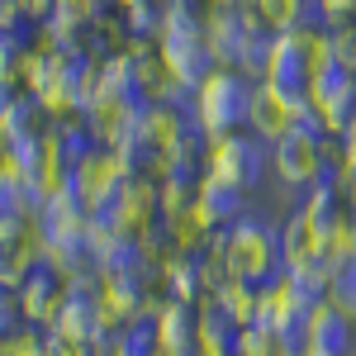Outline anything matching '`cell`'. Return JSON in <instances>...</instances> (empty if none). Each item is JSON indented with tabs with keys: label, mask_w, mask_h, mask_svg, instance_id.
<instances>
[{
	"label": "cell",
	"mask_w": 356,
	"mask_h": 356,
	"mask_svg": "<svg viewBox=\"0 0 356 356\" xmlns=\"http://www.w3.org/2000/svg\"><path fill=\"white\" fill-rule=\"evenodd\" d=\"M352 204H356V195H352Z\"/></svg>",
	"instance_id": "cell-27"
},
{
	"label": "cell",
	"mask_w": 356,
	"mask_h": 356,
	"mask_svg": "<svg viewBox=\"0 0 356 356\" xmlns=\"http://www.w3.org/2000/svg\"><path fill=\"white\" fill-rule=\"evenodd\" d=\"M171 5H186V10H204V0H162V10H171Z\"/></svg>",
	"instance_id": "cell-25"
},
{
	"label": "cell",
	"mask_w": 356,
	"mask_h": 356,
	"mask_svg": "<svg viewBox=\"0 0 356 356\" xmlns=\"http://www.w3.org/2000/svg\"><path fill=\"white\" fill-rule=\"evenodd\" d=\"M76 5H81L86 19H100V15H114L119 10V0H76Z\"/></svg>",
	"instance_id": "cell-24"
},
{
	"label": "cell",
	"mask_w": 356,
	"mask_h": 356,
	"mask_svg": "<svg viewBox=\"0 0 356 356\" xmlns=\"http://www.w3.org/2000/svg\"><path fill=\"white\" fill-rule=\"evenodd\" d=\"M223 252H228V271L233 280L247 285H271L285 271V247H280V228L243 214L233 228H223Z\"/></svg>",
	"instance_id": "cell-2"
},
{
	"label": "cell",
	"mask_w": 356,
	"mask_h": 356,
	"mask_svg": "<svg viewBox=\"0 0 356 356\" xmlns=\"http://www.w3.org/2000/svg\"><path fill=\"white\" fill-rule=\"evenodd\" d=\"M257 10V19L266 24V33H290V29H309L323 24L318 0H247Z\"/></svg>",
	"instance_id": "cell-16"
},
{
	"label": "cell",
	"mask_w": 356,
	"mask_h": 356,
	"mask_svg": "<svg viewBox=\"0 0 356 356\" xmlns=\"http://www.w3.org/2000/svg\"><path fill=\"white\" fill-rule=\"evenodd\" d=\"M238 323L223 314L219 304H200V337H195V356H233L238 352Z\"/></svg>",
	"instance_id": "cell-17"
},
{
	"label": "cell",
	"mask_w": 356,
	"mask_h": 356,
	"mask_svg": "<svg viewBox=\"0 0 356 356\" xmlns=\"http://www.w3.org/2000/svg\"><path fill=\"white\" fill-rule=\"evenodd\" d=\"M323 129V119L314 110V100H309V90H280L271 81H257L252 86V110H247V134H257L266 147L280 143L285 134H295V129Z\"/></svg>",
	"instance_id": "cell-4"
},
{
	"label": "cell",
	"mask_w": 356,
	"mask_h": 356,
	"mask_svg": "<svg viewBox=\"0 0 356 356\" xmlns=\"http://www.w3.org/2000/svg\"><path fill=\"white\" fill-rule=\"evenodd\" d=\"M129 5H143V0H119V10H129Z\"/></svg>",
	"instance_id": "cell-26"
},
{
	"label": "cell",
	"mask_w": 356,
	"mask_h": 356,
	"mask_svg": "<svg viewBox=\"0 0 356 356\" xmlns=\"http://www.w3.org/2000/svg\"><path fill=\"white\" fill-rule=\"evenodd\" d=\"M271 166V147L261 143L257 134H223V138H209V162H204V176H219L238 191H252L261 181V171Z\"/></svg>",
	"instance_id": "cell-7"
},
{
	"label": "cell",
	"mask_w": 356,
	"mask_h": 356,
	"mask_svg": "<svg viewBox=\"0 0 356 356\" xmlns=\"http://www.w3.org/2000/svg\"><path fill=\"white\" fill-rule=\"evenodd\" d=\"M356 352V318H347L342 309H332L328 300L309 314V356H352Z\"/></svg>",
	"instance_id": "cell-12"
},
{
	"label": "cell",
	"mask_w": 356,
	"mask_h": 356,
	"mask_svg": "<svg viewBox=\"0 0 356 356\" xmlns=\"http://www.w3.org/2000/svg\"><path fill=\"white\" fill-rule=\"evenodd\" d=\"M67 300H72V280H67V275H57L53 266L33 271L24 285H19V309H24V323H38V328H53Z\"/></svg>",
	"instance_id": "cell-11"
},
{
	"label": "cell",
	"mask_w": 356,
	"mask_h": 356,
	"mask_svg": "<svg viewBox=\"0 0 356 356\" xmlns=\"http://www.w3.org/2000/svg\"><path fill=\"white\" fill-rule=\"evenodd\" d=\"M157 328V347L162 356H195V337H200V309L181 300H166L152 318Z\"/></svg>",
	"instance_id": "cell-13"
},
{
	"label": "cell",
	"mask_w": 356,
	"mask_h": 356,
	"mask_svg": "<svg viewBox=\"0 0 356 356\" xmlns=\"http://www.w3.org/2000/svg\"><path fill=\"white\" fill-rule=\"evenodd\" d=\"M129 53H134V67H138V100L143 105H191V90L176 81L171 62L162 57V48L152 38H134Z\"/></svg>",
	"instance_id": "cell-9"
},
{
	"label": "cell",
	"mask_w": 356,
	"mask_h": 356,
	"mask_svg": "<svg viewBox=\"0 0 356 356\" xmlns=\"http://www.w3.org/2000/svg\"><path fill=\"white\" fill-rule=\"evenodd\" d=\"M152 43L162 48V57L176 72V81L186 86L191 95L219 72V62L209 53V38H204V10H186V5L162 10V24L152 33Z\"/></svg>",
	"instance_id": "cell-1"
},
{
	"label": "cell",
	"mask_w": 356,
	"mask_h": 356,
	"mask_svg": "<svg viewBox=\"0 0 356 356\" xmlns=\"http://www.w3.org/2000/svg\"><path fill=\"white\" fill-rule=\"evenodd\" d=\"M138 176V166L124 157V152H114V147H90L81 162L72 166V191L81 200L90 214H105L119 204V195L129 191V181Z\"/></svg>",
	"instance_id": "cell-6"
},
{
	"label": "cell",
	"mask_w": 356,
	"mask_h": 356,
	"mask_svg": "<svg viewBox=\"0 0 356 356\" xmlns=\"http://www.w3.org/2000/svg\"><path fill=\"white\" fill-rule=\"evenodd\" d=\"M0 356H53V332L38 323H19L0 337Z\"/></svg>",
	"instance_id": "cell-21"
},
{
	"label": "cell",
	"mask_w": 356,
	"mask_h": 356,
	"mask_svg": "<svg viewBox=\"0 0 356 356\" xmlns=\"http://www.w3.org/2000/svg\"><path fill=\"white\" fill-rule=\"evenodd\" d=\"M214 304H219V309L233 318V323H238V328H247V323H261V285L228 280L219 295H214Z\"/></svg>",
	"instance_id": "cell-19"
},
{
	"label": "cell",
	"mask_w": 356,
	"mask_h": 356,
	"mask_svg": "<svg viewBox=\"0 0 356 356\" xmlns=\"http://www.w3.org/2000/svg\"><path fill=\"white\" fill-rule=\"evenodd\" d=\"M105 356H162L152 318H138V323H129V328H119L110 337V352Z\"/></svg>",
	"instance_id": "cell-20"
},
{
	"label": "cell",
	"mask_w": 356,
	"mask_h": 356,
	"mask_svg": "<svg viewBox=\"0 0 356 356\" xmlns=\"http://www.w3.org/2000/svg\"><path fill=\"white\" fill-rule=\"evenodd\" d=\"M48 124H53V119L43 114V105H38L29 90H5V100H0V138H5V143L43 134Z\"/></svg>",
	"instance_id": "cell-15"
},
{
	"label": "cell",
	"mask_w": 356,
	"mask_h": 356,
	"mask_svg": "<svg viewBox=\"0 0 356 356\" xmlns=\"http://www.w3.org/2000/svg\"><path fill=\"white\" fill-rule=\"evenodd\" d=\"M328 304H332V309H342L347 318H356V261H352V266H342V271H332Z\"/></svg>",
	"instance_id": "cell-22"
},
{
	"label": "cell",
	"mask_w": 356,
	"mask_h": 356,
	"mask_svg": "<svg viewBox=\"0 0 356 356\" xmlns=\"http://www.w3.org/2000/svg\"><path fill=\"white\" fill-rule=\"evenodd\" d=\"M280 247H285V271L309 266V261H328V257H323V238L309 228V219H304L300 209L280 223Z\"/></svg>",
	"instance_id": "cell-18"
},
{
	"label": "cell",
	"mask_w": 356,
	"mask_h": 356,
	"mask_svg": "<svg viewBox=\"0 0 356 356\" xmlns=\"http://www.w3.org/2000/svg\"><path fill=\"white\" fill-rule=\"evenodd\" d=\"M191 214H195V223H200L204 233H223V228H233V223L247 214V191L228 186V181H219V176H200Z\"/></svg>",
	"instance_id": "cell-10"
},
{
	"label": "cell",
	"mask_w": 356,
	"mask_h": 356,
	"mask_svg": "<svg viewBox=\"0 0 356 356\" xmlns=\"http://www.w3.org/2000/svg\"><path fill=\"white\" fill-rule=\"evenodd\" d=\"M233 356H280L275 352V332L266 328V323H247V328L238 332V352Z\"/></svg>",
	"instance_id": "cell-23"
},
{
	"label": "cell",
	"mask_w": 356,
	"mask_h": 356,
	"mask_svg": "<svg viewBox=\"0 0 356 356\" xmlns=\"http://www.w3.org/2000/svg\"><path fill=\"white\" fill-rule=\"evenodd\" d=\"M352 356H356V352H352Z\"/></svg>",
	"instance_id": "cell-28"
},
{
	"label": "cell",
	"mask_w": 356,
	"mask_h": 356,
	"mask_svg": "<svg viewBox=\"0 0 356 356\" xmlns=\"http://www.w3.org/2000/svg\"><path fill=\"white\" fill-rule=\"evenodd\" d=\"M266 33V24L257 19V10L252 5H204V38H209V53L219 67H233L238 72V62L243 53Z\"/></svg>",
	"instance_id": "cell-8"
},
{
	"label": "cell",
	"mask_w": 356,
	"mask_h": 356,
	"mask_svg": "<svg viewBox=\"0 0 356 356\" xmlns=\"http://www.w3.org/2000/svg\"><path fill=\"white\" fill-rule=\"evenodd\" d=\"M252 86L243 72L233 67H219L209 81L191 95V119L204 138H223V134H238L247 129V110H252Z\"/></svg>",
	"instance_id": "cell-3"
},
{
	"label": "cell",
	"mask_w": 356,
	"mask_h": 356,
	"mask_svg": "<svg viewBox=\"0 0 356 356\" xmlns=\"http://www.w3.org/2000/svg\"><path fill=\"white\" fill-rule=\"evenodd\" d=\"M152 271H157V280H162V290L171 295V300L181 304H204V280H200V261L195 257H186V252H171L166 247L162 257L152 261Z\"/></svg>",
	"instance_id": "cell-14"
},
{
	"label": "cell",
	"mask_w": 356,
	"mask_h": 356,
	"mask_svg": "<svg viewBox=\"0 0 356 356\" xmlns=\"http://www.w3.org/2000/svg\"><path fill=\"white\" fill-rule=\"evenodd\" d=\"M332 157L337 152L328 147V134L309 124V129H295L280 143H271V176L290 191H314L332 171Z\"/></svg>",
	"instance_id": "cell-5"
}]
</instances>
